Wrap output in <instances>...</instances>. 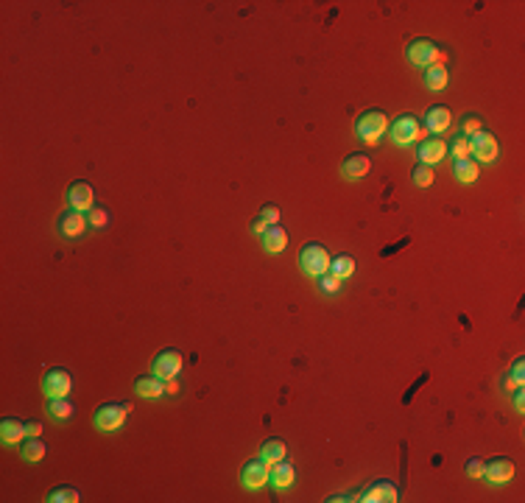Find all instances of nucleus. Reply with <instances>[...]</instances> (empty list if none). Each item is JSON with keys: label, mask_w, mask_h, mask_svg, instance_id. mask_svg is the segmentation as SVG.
I'll return each instance as SVG.
<instances>
[{"label": "nucleus", "mask_w": 525, "mask_h": 503, "mask_svg": "<svg viewBox=\"0 0 525 503\" xmlns=\"http://www.w3.org/2000/svg\"><path fill=\"white\" fill-rule=\"evenodd\" d=\"M389 129V115L383 109H366L355 120V134L360 143H378Z\"/></svg>", "instance_id": "f257e3e1"}, {"label": "nucleus", "mask_w": 525, "mask_h": 503, "mask_svg": "<svg viewBox=\"0 0 525 503\" xmlns=\"http://www.w3.org/2000/svg\"><path fill=\"white\" fill-rule=\"evenodd\" d=\"M330 252L327 246L322 244H305L302 249H299V266H302V271L308 277H322L330 271Z\"/></svg>", "instance_id": "f03ea898"}, {"label": "nucleus", "mask_w": 525, "mask_h": 503, "mask_svg": "<svg viewBox=\"0 0 525 503\" xmlns=\"http://www.w3.org/2000/svg\"><path fill=\"white\" fill-rule=\"evenodd\" d=\"M447 53L433 42V39H414L408 45V62L414 67H430V64H444Z\"/></svg>", "instance_id": "7ed1b4c3"}, {"label": "nucleus", "mask_w": 525, "mask_h": 503, "mask_svg": "<svg viewBox=\"0 0 525 503\" xmlns=\"http://www.w3.org/2000/svg\"><path fill=\"white\" fill-rule=\"evenodd\" d=\"M131 414V405L129 403H104L98 411H95V428L98 430H118L123 422H126V417Z\"/></svg>", "instance_id": "20e7f679"}, {"label": "nucleus", "mask_w": 525, "mask_h": 503, "mask_svg": "<svg viewBox=\"0 0 525 503\" xmlns=\"http://www.w3.org/2000/svg\"><path fill=\"white\" fill-rule=\"evenodd\" d=\"M422 137H425V129H419L416 115H400L392 123V140L397 146H411L414 140H422Z\"/></svg>", "instance_id": "39448f33"}, {"label": "nucleus", "mask_w": 525, "mask_h": 503, "mask_svg": "<svg viewBox=\"0 0 525 503\" xmlns=\"http://www.w3.org/2000/svg\"><path fill=\"white\" fill-rule=\"evenodd\" d=\"M470 154L475 157V163H492L497 157V137L492 131H475L470 137Z\"/></svg>", "instance_id": "423d86ee"}, {"label": "nucleus", "mask_w": 525, "mask_h": 503, "mask_svg": "<svg viewBox=\"0 0 525 503\" xmlns=\"http://www.w3.org/2000/svg\"><path fill=\"white\" fill-rule=\"evenodd\" d=\"M90 227V221H87V215L82 212V210H64L62 215H59V221H56V230H59V235L62 238H79V235H84V230Z\"/></svg>", "instance_id": "0eeeda50"}, {"label": "nucleus", "mask_w": 525, "mask_h": 503, "mask_svg": "<svg viewBox=\"0 0 525 503\" xmlns=\"http://www.w3.org/2000/svg\"><path fill=\"white\" fill-rule=\"evenodd\" d=\"M70 389H73V378H70L67 369L53 367V369H48V372L42 375V392H45L48 397H67Z\"/></svg>", "instance_id": "6e6552de"}, {"label": "nucleus", "mask_w": 525, "mask_h": 503, "mask_svg": "<svg viewBox=\"0 0 525 503\" xmlns=\"http://www.w3.org/2000/svg\"><path fill=\"white\" fill-rule=\"evenodd\" d=\"M268 473H271V464L263 456H257V459H252V461H246L241 467V484L246 489H260L268 481Z\"/></svg>", "instance_id": "1a4fd4ad"}, {"label": "nucleus", "mask_w": 525, "mask_h": 503, "mask_svg": "<svg viewBox=\"0 0 525 503\" xmlns=\"http://www.w3.org/2000/svg\"><path fill=\"white\" fill-rule=\"evenodd\" d=\"M151 367H154V375H160V378L171 381V378H176V375H179V369H182V352H179V349H174V347H168V349H163V352H157V355H154Z\"/></svg>", "instance_id": "9d476101"}, {"label": "nucleus", "mask_w": 525, "mask_h": 503, "mask_svg": "<svg viewBox=\"0 0 525 503\" xmlns=\"http://www.w3.org/2000/svg\"><path fill=\"white\" fill-rule=\"evenodd\" d=\"M481 478H486V481L495 484V486L508 484V481L514 478V461H511V459H503V456L489 459V461H483V475H481Z\"/></svg>", "instance_id": "9b49d317"}, {"label": "nucleus", "mask_w": 525, "mask_h": 503, "mask_svg": "<svg viewBox=\"0 0 525 503\" xmlns=\"http://www.w3.org/2000/svg\"><path fill=\"white\" fill-rule=\"evenodd\" d=\"M444 154H447V143H444L441 137H422L419 149H416V160H419L422 165H430V168H433L436 163H441Z\"/></svg>", "instance_id": "f8f14e48"}, {"label": "nucleus", "mask_w": 525, "mask_h": 503, "mask_svg": "<svg viewBox=\"0 0 525 503\" xmlns=\"http://www.w3.org/2000/svg\"><path fill=\"white\" fill-rule=\"evenodd\" d=\"M360 500L363 503H394V500H400V489L392 481H374V484L366 486Z\"/></svg>", "instance_id": "ddd939ff"}, {"label": "nucleus", "mask_w": 525, "mask_h": 503, "mask_svg": "<svg viewBox=\"0 0 525 503\" xmlns=\"http://www.w3.org/2000/svg\"><path fill=\"white\" fill-rule=\"evenodd\" d=\"M93 201H95V193H93V185L79 179V182H73L70 190H67V204L73 210H93Z\"/></svg>", "instance_id": "4468645a"}, {"label": "nucleus", "mask_w": 525, "mask_h": 503, "mask_svg": "<svg viewBox=\"0 0 525 503\" xmlns=\"http://www.w3.org/2000/svg\"><path fill=\"white\" fill-rule=\"evenodd\" d=\"M450 123H453V115H450V109L441 107V104H433V107L425 112V131L441 134L444 129H450Z\"/></svg>", "instance_id": "2eb2a0df"}, {"label": "nucleus", "mask_w": 525, "mask_h": 503, "mask_svg": "<svg viewBox=\"0 0 525 503\" xmlns=\"http://www.w3.org/2000/svg\"><path fill=\"white\" fill-rule=\"evenodd\" d=\"M28 437L26 430V422L17 419V417H6L3 422H0V439H3V445H17Z\"/></svg>", "instance_id": "dca6fc26"}, {"label": "nucleus", "mask_w": 525, "mask_h": 503, "mask_svg": "<svg viewBox=\"0 0 525 503\" xmlns=\"http://www.w3.org/2000/svg\"><path fill=\"white\" fill-rule=\"evenodd\" d=\"M134 392L140 397H145V400H154V397L165 394V378H160V375H142V378L134 381Z\"/></svg>", "instance_id": "f3484780"}, {"label": "nucleus", "mask_w": 525, "mask_h": 503, "mask_svg": "<svg viewBox=\"0 0 525 503\" xmlns=\"http://www.w3.org/2000/svg\"><path fill=\"white\" fill-rule=\"evenodd\" d=\"M260 238H263V249H266L268 255H279V252H285V246H288V232H285L279 224L266 227V232H263Z\"/></svg>", "instance_id": "a211bd4d"}, {"label": "nucleus", "mask_w": 525, "mask_h": 503, "mask_svg": "<svg viewBox=\"0 0 525 503\" xmlns=\"http://www.w3.org/2000/svg\"><path fill=\"white\" fill-rule=\"evenodd\" d=\"M293 478H296V470H293V464H291V461L279 459V461H274V464H271L268 481H271L277 489H285V486H291V484H293Z\"/></svg>", "instance_id": "6ab92c4d"}, {"label": "nucleus", "mask_w": 525, "mask_h": 503, "mask_svg": "<svg viewBox=\"0 0 525 503\" xmlns=\"http://www.w3.org/2000/svg\"><path fill=\"white\" fill-rule=\"evenodd\" d=\"M369 168H371V160L366 154H349L344 160V165H341V171H344L347 179H360V176L369 174Z\"/></svg>", "instance_id": "aec40b11"}, {"label": "nucleus", "mask_w": 525, "mask_h": 503, "mask_svg": "<svg viewBox=\"0 0 525 503\" xmlns=\"http://www.w3.org/2000/svg\"><path fill=\"white\" fill-rule=\"evenodd\" d=\"M453 176H456L459 182H464V185L475 182V179H478V163H475L472 157L456 160V163H453Z\"/></svg>", "instance_id": "412c9836"}, {"label": "nucleus", "mask_w": 525, "mask_h": 503, "mask_svg": "<svg viewBox=\"0 0 525 503\" xmlns=\"http://www.w3.org/2000/svg\"><path fill=\"white\" fill-rule=\"evenodd\" d=\"M422 82H425L427 90H444V87H447V70H444V64H430V67H425Z\"/></svg>", "instance_id": "4be33fe9"}, {"label": "nucleus", "mask_w": 525, "mask_h": 503, "mask_svg": "<svg viewBox=\"0 0 525 503\" xmlns=\"http://www.w3.org/2000/svg\"><path fill=\"white\" fill-rule=\"evenodd\" d=\"M20 453H23V459H26V461H42V459H45V453H48V448H45V442H42L39 437H28V439L23 442Z\"/></svg>", "instance_id": "5701e85b"}, {"label": "nucleus", "mask_w": 525, "mask_h": 503, "mask_svg": "<svg viewBox=\"0 0 525 503\" xmlns=\"http://www.w3.org/2000/svg\"><path fill=\"white\" fill-rule=\"evenodd\" d=\"M285 453H288V445H285L282 439H266V442L260 445V456H263L268 464L285 459Z\"/></svg>", "instance_id": "b1692460"}, {"label": "nucleus", "mask_w": 525, "mask_h": 503, "mask_svg": "<svg viewBox=\"0 0 525 503\" xmlns=\"http://www.w3.org/2000/svg\"><path fill=\"white\" fill-rule=\"evenodd\" d=\"M355 260L349 257V255H338V257H333L330 260V274H335L338 280H347V277H352L355 274Z\"/></svg>", "instance_id": "393cba45"}, {"label": "nucleus", "mask_w": 525, "mask_h": 503, "mask_svg": "<svg viewBox=\"0 0 525 503\" xmlns=\"http://www.w3.org/2000/svg\"><path fill=\"white\" fill-rule=\"evenodd\" d=\"M48 411H50V417H53V419H70V417H73V411H76V405H73L67 397H50Z\"/></svg>", "instance_id": "a878e982"}, {"label": "nucleus", "mask_w": 525, "mask_h": 503, "mask_svg": "<svg viewBox=\"0 0 525 503\" xmlns=\"http://www.w3.org/2000/svg\"><path fill=\"white\" fill-rule=\"evenodd\" d=\"M82 495H79V489L76 486H56V489H50L48 492V503H76Z\"/></svg>", "instance_id": "bb28decb"}, {"label": "nucleus", "mask_w": 525, "mask_h": 503, "mask_svg": "<svg viewBox=\"0 0 525 503\" xmlns=\"http://www.w3.org/2000/svg\"><path fill=\"white\" fill-rule=\"evenodd\" d=\"M411 179H414V185H419V188H430V185H433V168L419 163V165L414 168Z\"/></svg>", "instance_id": "cd10ccee"}, {"label": "nucleus", "mask_w": 525, "mask_h": 503, "mask_svg": "<svg viewBox=\"0 0 525 503\" xmlns=\"http://www.w3.org/2000/svg\"><path fill=\"white\" fill-rule=\"evenodd\" d=\"M338 289H341V280H338L335 274L327 271V274L319 277V291H322V294H338Z\"/></svg>", "instance_id": "c85d7f7f"}, {"label": "nucleus", "mask_w": 525, "mask_h": 503, "mask_svg": "<svg viewBox=\"0 0 525 503\" xmlns=\"http://www.w3.org/2000/svg\"><path fill=\"white\" fill-rule=\"evenodd\" d=\"M450 152H453V157H456V160H461V157H470V137L459 134V137L453 140V146H450Z\"/></svg>", "instance_id": "c756f323"}, {"label": "nucleus", "mask_w": 525, "mask_h": 503, "mask_svg": "<svg viewBox=\"0 0 525 503\" xmlns=\"http://www.w3.org/2000/svg\"><path fill=\"white\" fill-rule=\"evenodd\" d=\"M87 221H90V227H107L109 224V215H107V210L93 207V210H87Z\"/></svg>", "instance_id": "7c9ffc66"}, {"label": "nucleus", "mask_w": 525, "mask_h": 503, "mask_svg": "<svg viewBox=\"0 0 525 503\" xmlns=\"http://www.w3.org/2000/svg\"><path fill=\"white\" fill-rule=\"evenodd\" d=\"M260 219H263L268 227H274V224L279 221V207H277V204H266V207L260 210Z\"/></svg>", "instance_id": "2f4dec72"}, {"label": "nucleus", "mask_w": 525, "mask_h": 503, "mask_svg": "<svg viewBox=\"0 0 525 503\" xmlns=\"http://www.w3.org/2000/svg\"><path fill=\"white\" fill-rule=\"evenodd\" d=\"M514 386H522V381H525V361L522 358H517L514 361V367H511V378H508Z\"/></svg>", "instance_id": "473e14b6"}, {"label": "nucleus", "mask_w": 525, "mask_h": 503, "mask_svg": "<svg viewBox=\"0 0 525 503\" xmlns=\"http://www.w3.org/2000/svg\"><path fill=\"white\" fill-rule=\"evenodd\" d=\"M467 475L470 478H481L483 475V461L481 459H470L467 461Z\"/></svg>", "instance_id": "72a5a7b5"}, {"label": "nucleus", "mask_w": 525, "mask_h": 503, "mask_svg": "<svg viewBox=\"0 0 525 503\" xmlns=\"http://www.w3.org/2000/svg\"><path fill=\"white\" fill-rule=\"evenodd\" d=\"M475 131H481V120H478V118H467V120H464V131H461V134H464V137H472Z\"/></svg>", "instance_id": "f704fd0d"}, {"label": "nucleus", "mask_w": 525, "mask_h": 503, "mask_svg": "<svg viewBox=\"0 0 525 503\" xmlns=\"http://www.w3.org/2000/svg\"><path fill=\"white\" fill-rule=\"evenodd\" d=\"M26 430H28V437H39V434H42V422L28 419V422H26Z\"/></svg>", "instance_id": "c9c22d12"}, {"label": "nucleus", "mask_w": 525, "mask_h": 503, "mask_svg": "<svg viewBox=\"0 0 525 503\" xmlns=\"http://www.w3.org/2000/svg\"><path fill=\"white\" fill-rule=\"evenodd\" d=\"M266 227H268V224L260 219V215H257V219L252 221V232H257V235H263V232H266Z\"/></svg>", "instance_id": "e433bc0d"}, {"label": "nucleus", "mask_w": 525, "mask_h": 503, "mask_svg": "<svg viewBox=\"0 0 525 503\" xmlns=\"http://www.w3.org/2000/svg\"><path fill=\"white\" fill-rule=\"evenodd\" d=\"M514 405H517V411H522V405H525V394H522V386H517V394H514Z\"/></svg>", "instance_id": "4c0bfd02"}, {"label": "nucleus", "mask_w": 525, "mask_h": 503, "mask_svg": "<svg viewBox=\"0 0 525 503\" xmlns=\"http://www.w3.org/2000/svg\"><path fill=\"white\" fill-rule=\"evenodd\" d=\"M165 392H168V394H179V383H176V378L165 381Z\"/></svg>", "instance_id": "58836bf2"}]
</instances>
